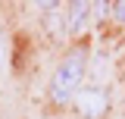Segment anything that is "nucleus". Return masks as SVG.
Wrapping results in <instances>:
<instances>
[{
    "label": "nucleus",
    "mask_w": 125,
    "mask_h": 119,
    "mask_svg": "<svg viewBox=\"0 0 125 119\" xmlns=\"http://www.w3.org/2000/svg\"><path fill=\"white\" fill-rule=\"evenodd\" d=\"M0 63H3V41H0Z\"/></svg>",
    "instance_id": "obj_5"
},
{
    "label": "nucleus",
    "mask_w": 125,
    "mask_h": 119,
    "mask_svg": "<svg viewBox=\"0 0 125 119\" xmlns=\"http://www.w3.org/2000/svg\"><path fill=\"white\" fill-rule=\"evenodd\" d=\"M81 78H84V53H69L56 66L53 82H50V94L56 104H69L75 97V91L81 88Z\"/></svg>",
    "instance_id": "obj_1"
},
{
    "label": "nucleus",
    "mask_w": 125,
    "mask_h": 119,
    "mask_svg": "<svg viewBox=\"0 0 125 119\" xmlns=\"http://www.w3.org/2000/svg\"><path fill=\"white\" fill-rule=\"evenodd\" d=\"M113 19L116 22H125V0L122 3H113Z\"/></svg>",
    "instance_id": "obj_4"
},
{
    "label": "nucleus",
    "mask_w": 125,
    "mask_h": 119,
    "mask_svg": "<svg viewBox=\"0 0 125 119\" xmlns=\"http://www.w3.org/2000/svg\"><path fill=\"white\" fill-rule=\"evenodd\" d=\"M62 16H66V31L69 35H78V31L88 25V19H91V6L88 3H72L69 13H62Z\"/></svg>",
    "instance_id": "obj_3"
},
{
    "label": "nucleus",
    "mask_w": 125,
    "mask_h": 119,
    "mask_svg": "<svg viewBox=\"0 0 125 119\" xmlns=\"http://www.w3.org/2000/svg\"><path fill=\"white\" fill-rule=\"evenodd\" d=\"M78 110H81L84 116L97 119L103 110H106V91H103V88H88V91H81V94H78Z\"/></svg>",
    "instance_id": "obj_2"
}]
</instances>
